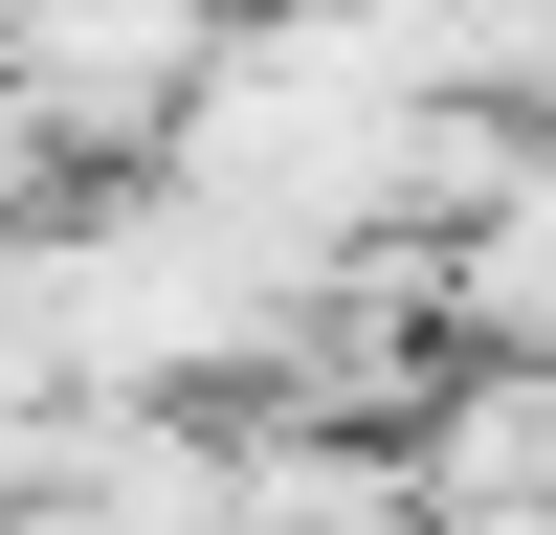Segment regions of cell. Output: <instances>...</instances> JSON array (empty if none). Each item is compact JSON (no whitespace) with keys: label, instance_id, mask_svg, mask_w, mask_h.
I'll list each match as a JSON object with an SVG mask.
<instances>
[{"label":"cell","instance_id":"6da1fadb","mask_svg":"<svg viewBox=\"0 0 556 535\" xmlns=\"http://www.w3.org/2000/svg\"><path fill=\"white\" fill-rule=\"evenodd\" d=\"M223 67H245V0H23V45H0V89L67 178H178Z\"/></svg>","mask_w":556,"mask_h":535}]
</instances>
